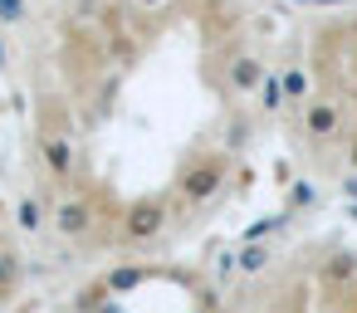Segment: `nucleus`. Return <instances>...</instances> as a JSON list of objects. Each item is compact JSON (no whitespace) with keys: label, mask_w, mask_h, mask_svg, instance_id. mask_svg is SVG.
Segmentation results:
<instances>
[{"label":"nucleus","mask_w":357,"mask_h":313,"mask_svg":"<svg viewBox=\"0 0 357 313\" xmlns=\"http://www.w3.org/2000/svg\"><path fill=\"white\" fill-rule=\"evenodd\" d=\"M225 176H230V157L225 152H196L176 167L172 176V206L176 211H196V206H211L220 191H225Z\"/></svg>","instance_id":"obj_1"},{"label":"nucleus","mask_w":357,"mask_h":313,"mask_svg":"<svg viewBox=\"0 0 357 313\" xmlns=\"http://www.w3.org/2000/svg\"><path fill=\"white\" fill-rule=\"evenodd\" d=\"M137 6H142V10H162V6H167V0H137Z\"/></svg>","instance_id":"obj_6"},{"label":"nucleus","mask_w":357,"mask_h":313,"mask_svg":"<svg viewBox=\"0 0 357 313\" xmlns=\"http://www.w3.org/2000/svg\"><path fill=\"white\" fill-rule=\"evenodd\" d=\"M0 15H6V20H20L25 6H20V0H0Z\"/></svg>","instance_id":"obj_5"},{"label":"nucleus","mask_w":357,"mask_h":313,"mask_svg":"<svg viewBox=\"0 0 357 313\" xmlns=\"http://www.w3.org/2000/svg\"><path fill=\"white\" fill-rule=\"evenodd\" d=\"M0 64H6V45H0Z\"/></svg>","instance_id":"obj_7"},{"label":"nucleus","mask_w":357,"mask_h":313,"mask_svg":"<svg viewBox=\"0 0 357 313\" xmlns=\"http://www.w3.org/2000/svg\"><path fill=\"white\" fill-rule=\"evenodd\" d=\"M20 225H25L30 235H35V230L45 225V206H40L35 196H25V201H20Z\"/></svg>","instance_id":"obj_4"},{"label":"nucleus","mask_w":357,"mask_h":313,"mask_svg":"<svg viewBox=\"0 0 357 313\" xmlns=\"http://www.w3.org/2000/svg\"><path fill=\"white\" fill-rule=\"evenodd\" d=\"M15 289H20V259H15V250L0 245V303H6Z\"/></svg>","instance_id":"obj_3"},{"label":"nucleus","mask_w":357,"mask_h":313,"mask_svg":"<svg viewBox=\"0 0 357 313\" xmlns=\"http://www.w3.org/2000/svg\"><path fill=\"white\" fill-rule=\"evenodd\" d=\"M303 128H308V137H313V142H328V137L342 128V108H337L333 98H313V103H308V113H303Z\"/></svg>","instance_id":"obj_2"}]
</instances>
